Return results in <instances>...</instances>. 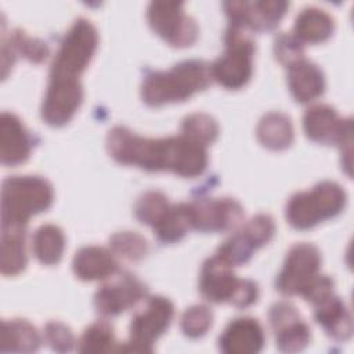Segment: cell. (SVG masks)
Wrapping results in <instances>:
<instances>
[{
	"instance_id": "cell-9",
	"label": "cell",
	"mask_w": 354,
	"mask_h": 354,
	"mask_svg": "<svg viewBox=\"0 0 354 354\" xmlns=\"http://www.w3.org/2000/svg\"><path fill=\"white\" fill-rule=\"evenodd\" d=\"M147 18L152 30L173 47H188L198 37V25L185 12L183 3L152 1Z\"/></svg>"
},
{
	"instance_id": "cell-25",
	"label": "cell",
	"mask_w": 354,
	"mask_h": 354,
	"mask_svg": "<svg viewBox=\"0 0 354 354\" xmlns=\"http://www.w3.org/2000/svg\"><path fill=\"white\" fill-rule=\"evenodd\" d=\"M65 249V236L59 227L44 224L36 230L32 238V250L35 257L44 266L57 264Z\"/></svg>"
},
{
	"instance_id": "cell-19",
	"label": "cell",
	"mask_w": 354,
	"mask_h": 354,
	"mask_svg": "<svg viewBox=\"0 0 354 354\" xmlns=\"http://www.w3.org/2000/svg\"><path fill=\"white\" fill-rule=\"evenodd\" d=\"M314 306L315 321L324 332L337 342H344L351 337L353 319L346 303L333 292L318 300Z\"/></svg>"
},
{
	"instance_id": "cell-34",
	"label": "cell",
	"mask_w": 354,
	"mask_h": 354,
	"mask_svg": "<svg viewBox=\"0 0 354 354\" xmlns=\"http://www.w3.org/2000/svg\"><path fill=\"white\" fill-rule=\"evenodd\" d=\"M44 339L53 350L61 353L71 351L75 346V337L72 330L58 321H53L46 325Z\"/></svg>"
},
{
	"instance_id": "cell-32",
	"label": "cell",
	"mask_w": 354,
	"mask_h": 354,
	"mask_svg": "<svg viewBox=\"0 0 354 354\" xmlns=\"http://www.w3.org/2000/svg\"><path fill=\"white\" fill-rule=\"evenodd\" d=\"M109 245L113 254L133 261L142 259L148 252L147 241L140 234L131 231H123L112 235Z\"/></svg>"
},
{
	"instance_id": "cell-17",
	"label": "cell",
	"mask_w": 354,
	"mask_h": 354,
	"mask_svg": "<svg viewBox=\"0 0 354 354\" xmlns=\"http://www.w3.org/2000/svg\"><path fill=\"white\" fill-rule=\"evenodd\" d=\"M266 342L264 330L257 319L241 317L232 319L218 337V347L227 354L259 353Z\"/></svg>"
},
{
	"instance_id": "cell-4",
	"label": "cell",
	"mask_w": 354,
	"mask_h": 354,
	"mask_svg": "<svg viewBox=\"0 0 354 354\" xmlns=\"http://www.w3.org/2000/svg\"><path fill=\"white\" fill-rule=\"evenodd\" d=\"M344 189L333 181H322L308 191L297 192L286 203L285 216L296 230H308L333 218L346 206Z\"/></svg>"
},
{
	"instance_id": "cell-30",
	"label": "cell",
	"mask_w": 354,
	"mask_h": 354,
	"mask_svg": "<svg viewBox=\"0 0 354 354\" xmlns=\"http://www.w3.org/2000/svg\"><path fill=\"white\" fill-rule=\"evenodd\" d=\"M170 203L165 194L159 191H148L142 194L134 206V214L140 223L155 227L169 210Z\"/></svg>"
},
{
	"instance_id": "cell-18",
	"label": "cell",
	"mask_w": 354,
	"mask_h": 354,
	"mask_svg": "<svg viewBox=\"0 0 354 354\" xmlns=\"http://www.w3.org/2000/svg\"><path fill=\"white\" fill-rule=\"evenodd\" d=\"M33 141L18 116L3 112L0 119V155L4 166L24 163L32 152Z\"/></svg>"
},
{
	"instance_id": "cell-10",
	"label": "cell",
	"mask_w": 354,
	"mask_h": 354,
	"mask_svg": "<svg viewBox=\"0 0 354 354\" xmlns=\"http://www.w3.org/2000/svg\"><path fill=\"white\" fill-rule=\"evenodd\" d=\"M321 253L311 243H296L286 254L283 267L275 281V288L282 295H300L319 274Z\"/></svg>"
},
{
	"instance_id": "cell-35",
	"label": "cell",
	"mask_w": 354,
	"mask_h": 354,
	"mask_svg": "<svg viewBox=\"0 0 354 354\" xmlns=\"http://www.w3.org/2000/svg\"><path fill=\"white\" fill-rule=\"evenodd\" d=\"M274 51L278 61L285 64L286 66L300 58H304L303 44L293 35H286V33L279 35L275 39Z\"/></svg>"
},
{
	"instance_id": "cell-2",
	"label": "cell",
	"mask_w": 354,
	"mask_h": 354,
	"mask_svg": "<svg viewBox=\"0 0 354 354\" xmlns=\"http://www.w3.org/2000/svg\"><path fill=\"white\" fill-rule=\"evenodd\" d=\"M212 82L209 64L199 59L183 61L169 71L148 73L142 82L141 97L149 106H162L185 101Z\"/></svg>"
},
{
	"instance_id": "cell-14",
	"label": "cell",
	"mask_w": 354,
	"mask_h": 354,
	"mask_svg": "<svg viewBox=\"0 0 354 354\" xmlns=\"http://www.w3.org/2000/svg\"><path fill=\"white\" fill-rule=\"evenodd\" d=\"M145 285L133 274L116 271L94 295V306L104 317H115L145 297Z\"/></svg>"
},
{
	"instance_id": "cell-15",
	"label": "cell",
	"mask_w": 354,
	"mask_h": 354,
	"mask_svg": "<svg viewBox=\"0 0 354 354\" xmlns=\"http://www.w3.org/2000/svg\"><path fill=\"white\" fill-rule=\"evenodd\" d=\"M225 14L230 24L246 30L264 32L274 29L289 7L286 1H225Z\"/></svg>"
},
{
	"instance_id": "cell-28",
	"label": "cell",
	"mask_w": 354,
	"mask_h": 354,
	"mask_svg": "<svg viewBox=\"0 0 354 354\" xmlns=\"http://www.w3.org/2000/svg\"><path fill=\"white\" fill-rule=\"evenodd\" d=\"M156 238L163 243L178 242L191 228L187 203L170 205L160 221L152 227Z\"/></svg>"
},
{
	"instance_id": "cell-7",
	"label": "cell",
	"mask_w": 354,
	"mask_h": 354,
	"mask_svg": "<svg viewBox=\"0 0 354 354\" xmlns=\"http://www.w3.org/2000/svg\"><path fill=\"white\" fill-rule=\"evenodd\" d=\"M225 50L212 65L213 80L228 90L243 87L253 73L254 41L249 30L230 24L225 36Z\"/></svg>"
},
{
	"instance_id": "cell-27",
	"label": "cell",
	"mask_w": 354,
	"mask_h": 354,
	"mask_svg": "<svg viewBox=\"0 0 354 354\" xmlns=\"http://www.w3.org/2000/svg\"><path fill=\"white\" fill-rule=\"evenodd\" d=\"M25 231H1V274L14 277L26 266Z\"/></svg>"
},
{
	"instance_id": "cell-13",
	"label": "cell",
	"mask_w": 354,
	"mask_h": 354,
	"mask_svg": "<svg viewBox=\"0 0 354 354\" xmlns=\"http://www.w3.org/2000/svg\"><path fill=\"white\" fill-rule=\"evenodd\" d=\"M303 127L306 136L324 145H339L342 153L344 147L351 151V119L339 116L335 108L317 104L310 106L303 116Z\"/></svg>"
},
{
	"instance_id": "cell-29",
	"label": "cell",
	"mask_w": 354,
	"mask_h": 354,
	"mask_svg": "<svg viewBox=\"0 0 354 354\" xmlns=\"http://www.w3.org/2000/svg\"><path fill=\"white\" fill-rule=\"evenodd\" d=\"M113 329L105 319L95 321L82 335L77 342V351L80 353H109L115 348Z\"/></svg>"
},
{
	"instance_id": "cell-5",
	"label": "cell",
	"mask_w": 354,
	"mask_h": 354,
	"mask_svg": "<svg viewBox=\"0 0 354 354\" xmlns=\"http://www.w3.org/2000/svg\"><path fill=\"white\" fill-rule=\"evenodd\" d=\"M199 292L207 301L230 303L239 308L252 306L259 297L256 282L238 278L232 272V266L217 254L209 257L202 266Z\"/></svg>"
},
{
	"instance_id": "cell-26",
	"label": "cell",
	"mask_w": 354,
	"mask_h": 354,
	"mask_svg": "<svg viewBox=\"0 0 354 354\" xmlns=\"http://www.w3.org/2000/svg\"><path fill=\"white\" fill-rule=\"evenodd\" d=\"M15 54L22 55L24 58L32 62H41L48 55V47L39 39L28 36L25 32L17 29L8 37L3 35L1 39V55L3 61L11 55L12 61L17 57Z\"/></svg>"
},
{
	"instance_id": "cell-23",
	"label": "cell",
	"mask_w": 354,
	"mask_h": 354,
	"mask_svg": "<svg viewBox=\"0 0 354 354\" xmlns=\"http://www.w3.org/2000/svg\"><path fill=\"white\" fill-rule=\"evenodd\" d=\"M257 138L268 149H286L293 141L290 118L281 112H270L261 118L257 126Z\"/></svg>"
},
{
	"instance_id": "cell-33",
	"label": "cell",
	"mask_w": 354,
	"mask_h": 354,
	"mask_svg": "<svg viewBox=\"0 0 354 354\" xmlns=\"http://www.w3.org/2000/svg\"><path fill=\"white\" fill-rule=\"evenodd\" d=\"M213 314L209 307L196 304L187 308L181 317V330L185 336L196 339L203 336L212 326Z\"/></svg>"
},
{
	"instance_id": "cell-12",
	"label": "cell",
	"mask_w": 354,
	"mask_h": 354,
	"mask_svg": "<svg viewBox=\"0 0 354 354\" xmlns=\"http://www.w3.org/2000/svg\"><path fill=\"white\" fill-rule=\"evenodd\" d=\"M191 228L202 232L234 230L243 220V209L232 198H201L187 203Z\"/></svg>"
},
{
	"instance_id": "cell-11",
	"label": "cell",
	"mask_w": 354,
	"mask_h": 354,
	"mask_svg": "<svg viewBox=\"0 0 354 354\" xmlns=\"http://www.w3.org/2000/svg\"><path fill=\"white\" fill-rule=\"evenodd\" d=\"M274 234L275 224L272 217L263 213L257 214L221 243L216 254L232 267L245 264L259 248L271 241Z\"/></svg>"
},
{
	"instance_id": "cell-1",
	"label": "cell",
	"mask_w": 354,
	"mask_h": 354,
	"mask_svg": "<svg viewBox=\"0 0 354 354\" xmlns=\"http://www.w3.org/2000/svg\"><path fill=\"white\" fill-rule=\"evenodd\" d=\"M109 155L120 165L147 171H171L181 177L201 176L209 162L206 147L181 136L145 138L123 126H115L106 137Z\"/></svg>"
},
{
	"instance_id": "cell-16",
	"label": "cell",
	"mask_w": 354,
	"mask_h": 354,
	"mask_svg": "<svg viewBox=\"0 0 354 354\" xmlns=\"http://www.w3.org/2000/svg\"><path fill=\"white\" fill-rule=\"evenodd\" d=\"M270 325L275 333L277 347L283 353L301 351L310 342L311 333L296 307L288 301H278L268 313Z\"/></svg>"
},
{
	"instance_id": "cell-20",
	"label": "cell",
	"mask_w": 354,
	"mask_h": 354,
	"mask_svg": "<svg viewBox=\"0 0 354 354\" xmlns=\"http://www.w3.org/2000/svg\"><path fill=\"white\" fill-rule=\"evenodd\" d=\"M288 86L297 102L314 101L324 94V73L314 62L300 58L288 65Z\"/></svg>"
},
{
	"instance_id": "cell-6",
	"label": "cell",
	"mask_w": 354,
	"mask_h": 354,
	"mask_svg": "<svg viewBox=\"0 0 354 354\" xmlns=\"http://www.w3.org/2000/svg\"><path fill=\"white\" fill-rule=\"evenodd\" d=\"M98 43L94 25L79 18L73 22L55 53L50 69V80L80 82V75L88 66Z\"/></svg>"
},
{
	"instance_id": "cell-21",
	"label": "cell",
	"mask_w": 354,
	"mask_h": 354,
	"mask_svg": "<svg viewBox=\"0 0 354 354\" xmlns=\"http://www.w3.org/2000/svg\"><path fill=\"white\" fill-rule=\"evenodd\" d=\"M72 270L82 281L106 279L119 271L115 254L101 246H84L76 252Z\"/></svg>"
},
{
	"instance_id": "cell-8",
	"label": "cell",
	"mask_w": 354,
	"mask_h": 354,
	"mask_svg": "<svg viewBox=\"0 0 354 354\" xmlns=\"http://www.w3.org/2000/svg\"><path fill=\"white\" fill-rule=\"evenodd\" d=\"M174 315L173 303L163 296H149L144 306L137 310L130 322V339L118 347V351L149 353L153 343L162 336Z\"/></svg>"
},
{
	"instance_id": "cell-22",
	"label": "cell",
	"mask_w": 354,
	"mask_h": 354,
	"mask_svg": "<svg viewBox=\"0 0 354 354\" xmlns=\"http://www.w3.org/2000/svg\"><path fill=\"white\" fill-rule=\"evenodd\" d=\"M335 24L329 14L317 7H307L296 17L293 36L301 43H322L333 32Z\"/></svg>"
},
{
	"instance_id": "cell-31",
	"label": "cell",
	"mask_w": 354,
	"mask_h": 354,
	"mask_svg": "<svg viewBox=\"0 0 354 354\" xmlns=\"http://www.w3.org/2000/svg\"><path fill=\"white\" fill-rule=\"evenodd\" d=\"M183 134L203 147L214 142L218 137V124L217 122L206 113H192L188 115L181 124Z\"/></svg>"
},
{
	"instance_id": "cell-24",
	"label": "cell",
	"mask_w": 354,
	"mask_h": 354,
	"mask_svg": "<svg viewBox=\"0 0 354 354\" xmlns=\"http://www.w3.org/2000/svg\"><path fill=\"white\" fill-rule=\"evenodd\" d=\"M41 343L36 328L26 319H10L1 324V347L6 351L32 353L39 350Z\"/></svg>"
},
{
	"instance_id": "cell-3",
	"label": "cell",
	"mask_w": 354,
	"mask_h": 354,
	"mask_svg": "<svg viewBox=\"0 0 354 354\" xmlns=\"http://www.w3.org/2000/svg\"><path fill=\"white\" fill-rule=\"evenodd\" d=\"M53 198V187L43 177H7L1 188V231H25L29 218L46 212Z\"/></svg>"
}]
</instances>
